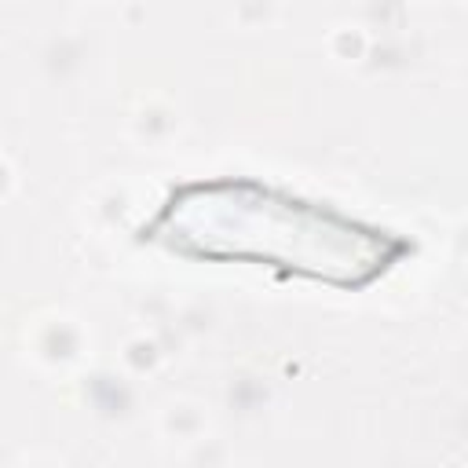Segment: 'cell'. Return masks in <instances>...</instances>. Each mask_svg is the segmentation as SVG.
Segmentation results:
<instances>
[{
    "instance_id": "cell-1",
    "label": "cell",
    "mask_w": 468,
    "mask_h": 468,
    "mask_svg": "<svg viewBox=\"0 0 468 468\" xmlns=\"http://www.w3.org/2000/svg\"><path fill=\"white\" fill-rule=\"evenodd\" d=\"M154 238L197 256H249L333 282H366L388 260L377 230L249 183L194 186L172 197Z\"/></svg>"
}]
</instances>
